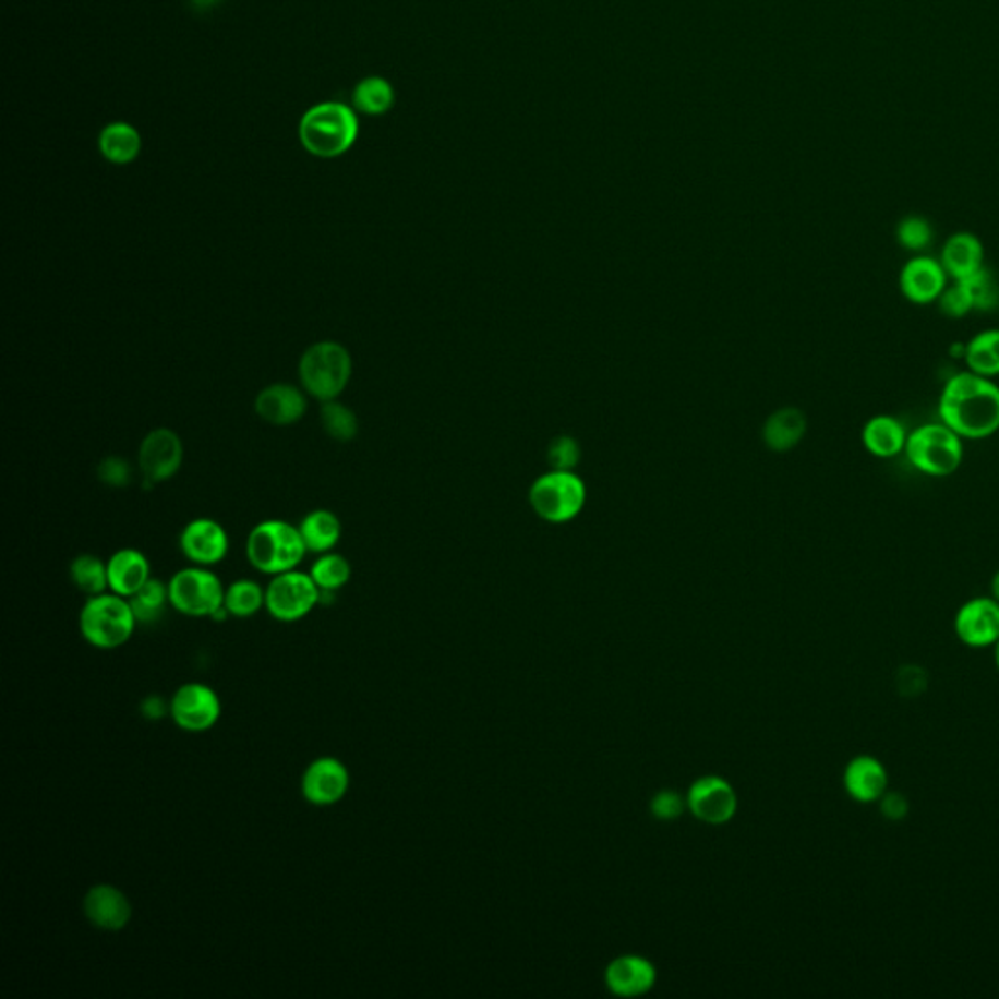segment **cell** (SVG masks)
<instances>
[{
  "mask_svg": "<svg viewBox=\"0 0 999 999\" xmlns=\"http://www.w3.org/2000/svg\"><path fill=\"white\" fill-rule=\"evenodd\" d=\"M939 418L961 437H990L999 430L998 385L972 371L956 373L944 383Z\"/></svg>",
  "mask_w": 999,
  "mask_h": 999,
  "instance_id": "1",
  "label": "cell"
},
{
  "mask_svg": "<svg viewBox=\"0 0 999 999\" xmlns=\"http://www.w3.org/2000/svg\"><path fill=\"white\" fill-rule=\"evenodd\" d=\"M360 135L356 110L342 103L316 104L299 121V140L306 153L318 158L342 157Z\"/></svg>",
  "mask_w": 999,
  "mask_h": 999,
  "instance_id": "2",
  "label": "cell"
},
{
  "mask_svg": "<svg viewBox=\"0 0 999 999\" xmlns=\"http://www.w3.org/2000/svg\"><path fill=\"white\" fill-rule=\"evenodd\" d=\"M306 553L309 551L299 528L284 519L260 521L246 539L250 565L269 576L296 570Z\"/></svg>",
  "mask_w": 999,
  "mask_h": 999,
  "instance_id": "3",
  "label": "cell"
},
{
  "mask_svg": "<svg viewBox=\"0 0 999 999\" xmlns=\"http://www.w3.org/2000/svg\"><path fill=\"white\" fill-rule=\"evenodd\" d=\"M79 627L83 639L94 648L113 650L133 637L137 617L128 598L113 592L88 598L81 610Z\"/></svg>",
  "mask_w": 999,
  "mask_h": 999,
  "instance_id": "4",
  "label": "cell"
},
{
  "mask_svg": "<svg viewBox=\"0 0 999 999\" xmlns=\"http://www.w3.org/2000/svg\"><path fill=\"white\" fill-rule=\"evenodd\" d=\"M352 377L350 352L338 342H316L299 361V380L306 395L321 402L336 400Z\"/></svg>",
  "mask_w": 999,
  "mask_h": 999,
  "instance_id": "5",
  "label": "cell"
},
{
  "mask_svg": "<svg viewBox=\"0 0 999 999\" xmlns=\"http://www.w3.org/2000/svg\"><path fill=\"white\" fill-rule=\"evenodd\" d=\"M963 437L944 426L943 422H931L916 428L907 434V461L917 471L929 477H949L963 464Z\"/></svg>",
  "mask_w": 999,
  "mask_h": 999,
  "instance_id": "6",
  "label": "cell"
},
{
  "mask_svg": "<svg viewBox=\"0 0 999 999\" xmlns=\"http://www.w3.org/2000/svg\"><path fill=\"white\" fill-rule=\"evenodd\" d=\"M170 605L185 617H214L225 603V588L207 566L178 570L168 582Z\"/></svg>",
  "mask_w": 999,
  "mask_h": 999,
  "instance_id": "7",
  "label": "cell"
},
{
  "mask_svg": "<svg viewBox=\"0 0 999 999\" xmlns=\"http://www.w3.org/2000/svg\"><path fill=\"white\" fill-rule=\"evenodd\" d=\"M531 506L551 523L576 518L586 502V489L570 471H553L541 477L529 492Z\"/></svg>",
  "mask_w": 999,
  "mask_h": 999,
  "instance_id": "8",
  "label": "cell"
},
{
  "mask_svg": "<svg viewBox=\"0 0 999 999\" xmlns=\"http://www.w3.org/2000/svg\"><path fill=\"white\" fill-rule=\"evenodd\" d=\"M321 602V588L311 574L289 570L272 576L266 588V610L274 619L296 623L306 617Z\"/></svg>",
  "mask_w": 999,
  "mask_h": 999,
  "instance_id": "9",
  "label": "cell"
},
{
  "mask_svg": "<svg viewBox=\"0 0 999 999\" xmlns=\"http://www.w3.org/2000/svg\"><path fill=\"white\" fill-rule=\"evenodd\" d=\"M172 721L185 732H205L214 729L221 719V699L209 685H180L170 701Z\"/></svg>",
  "mask_w": 999,
  "mask_h": 999,
  "instance_id": "10",
  "label": "cell"
},
{
  "mask_svg": "<svg viewBox=\"0 0 999 999\" xmlns=\"http://www.w3.org/2000/svg\"><path fill=\"white\" fill-rule=\"evenodd\" d=\"M184 459V447L177 432L158 428L145 435L140 447V467L148 486L168 481L177 474Z\"/></svg>",
  "mask_w": 999,
  "mask_h": 999,
  "instance_id": "11",
  "label": "cell"
},
{
  "mask_svg": "<svg viewBox=\"0 0 999 999\" xmlns=\"http://www.w3.org/2000/svg\"><path fill=\"white\" fill-rule=\"evenodd\" d=\"M350 789V771L340 759L324 756L306 766L301 779V793L306 803L333 806L340 803Z\"/></svg>",
  "mask_w": 999,
  "mask_h": 999,
  "instance_id": "12",
  "label": "cell"
},
{
  "mask_svg": "<svg viewBox=\"0 0 999 999\" xmlns=\"http://www.w3.org/2000/svg\"><path fill=\"white\" fill-rule=\"evenodd\" d=\"M954 633L964 647H994L999 640V603L991 595L963 603L954 615Z\"/></svg>",
  "mask_w": 999,
  "mask_h": 999,
  "instance_id": "13",
  "label": "cell"
},
{
  "mask_svg": "<svg viewBox=\"0 0 999 999\" xmlns=\"http://www.w3.org/2000/svg\"><path fill=\"white\" fill-rule=\"evenodd\" d=\"M180 551L194 565L209 568L229 553V535L215 519H192L180 533Z\"/></svg>",
  "mask_w": 999,
  "mask_h": 999,
  "instance_id": "14",
  "label": "cell"
},
{
  "mask_svg": "<svg viewBox=\"0 0 999 999\" xmlns=\"http://www.w3.org/2000/svg\"><path fill=\"white\" fill-rule=\"evenodd\" d=\"M687 806L699 820L707 823H724L736 813V793L729 781L721 778H703L695 781L687 795Z\"/></svg>",
  "mask_w": 999,
  "mask_h": 999,
  "instance_id": "15",
  "label": "cell"
},
{
  "mask_svg": "<svg viewBox=\"0 0 999 999\" xmlns=\"http://www.w3.org/2000/svg\"><path fill=\"white\" fill-rule=\"evenodd\" d=\"M947 278L949 276L939 260L916 256L907 260L900 272V291L916 305H929L943 293Z\"/></svg>",
  "mask_w": 999,
  "mask_h": 999,
  "instance_id": "16",
  "label": "cell"
},
{
  "mask_svg": "<svg viewBox=\"0 0 999 999\" xmlns=\"http://www.w3.org/2000/svg\"><path fill=\"white\" fill-rule=\"evenodd\" d=\"M843 786L855 803L872 805L889 791V771L879 758L860 754L845 766Z\"/></svg>",
  "mask_w": 999,
  "mask_h": 999,
  "instance_id": "17",
  "label": "cell"
},
{
  "mask_svg": "<svg viewBox=\"0 0 999 999\" xmlns=\"http://www.w3.org/2000/svg\"><path fill=\"white\" fill-rule=\"evenodd\" d=\"M84 916L103 931H120L130 924L131 902L111 884H96L83 900Z\"/></svg>",
  "mask_w": 999,
  "mask_h": 999,
  "instance_id": "18",
  "label": "cell"
},
{
  "mask_svg": "<svg viewBox=\"0 0 999 999\" xmlns=\"http://www.w3.org/2000/svg\"><path fill=\"white\" fill-rule=\"evenodd\" d=\"M306 407L305 393L289 383H274L256 397L258 417L274 426L296 424L305 417Z\"/></svg>",
  "mask_w": 999,
  "mask_h": 999,
  "instance_id": "19",
  "label": "cell"
},
{
  "mask_svg": "<svg viewBox=\"0 0 999 999\" xmlns=\"http://www.w3.org/2000/svg\"><path fill=\"white\" fill-rule=\"evenodd\" d=\"M605 982L615 996L621 998H637L647 994L654 982H657V971L652 963H648L642 956L635 954H625L615 959L607 966L605 972Z\"/></svg>",
  "mask_w": 999,
  "mask_h": 999,
  "instance_id": "20",
  "label": "cell"
},
{
  "mask_svg": "<svg viewBox=\"0 0 999 999\" xmlns=\"http://www.w3.org/2000/svg\"><path fill=\"white\" fill-rule=\"evenodd\" d=\"M941 266L953 281L971 278L978 269L984 268V246L980 239L972 232H954L941 250Z\"/></svg>",
  "mask_w": 999,
  "mask_h": 999,
  "instance_id": "21",
  "label": "cell"
},
{
  "mask_svg": "<svg viewBox=\"0 0 999 999\" xmlns=\"http://www.w3.org/2000/svg\"><path fill=\"white\" fill-rule=\"evenodd\" d=\"M151 580V565L147 556L137 549H120L108 561L110 592L131 598Z\"/></svg>",
  "mask_w": 999,
  "mask_h": 999,
  "instance_id": "22",
  "label": "cell"
},
{
  "mask_svg": "<svg viewBox=\"0 0 999 999\" xmlns=\"http://www.w3.org/2000/svg\"><path fill=\"white\" fill-rule=\"evenodd\" d=\"M860 437L870 455L880 457V459H889L904 452L907 434L906 428L902 426L900 420L880 414V417L870 418L863 428Z\"/></svg>",
  "mask_w": 999,
  "mask_h": 999,
  "instance_id": "23",
  "label": "cell"
},
{
  "mask_svg": "<svg viewBox=\"0 0 999 999\" xmlns=\"http://www.w3.org/2000/svg\"><path fill=\"white\" fill-rule=\"evenodd\" d=\"M103 157L111 165H130L140 157L143 141L140 131L125 121L108 123L98 137Z\"/></svg>",
  "mask_w": 999,
  "mask_h": 999,
  "instance_id": "24",
  "label": "cell"
},
{
  "mask_svg": "<svg viewBox=\"0 0 999 999\" xmlns=\"http://www.w3.org/2000/svg\"><path fill=\"white\" fill-rule=\"evenodd\" d=\"M299 531L305 541L306 551L324 555L330 553L334 546L338 545L342 537V523L333 511L328 509H315L306 514L303 521L299 523Z\"/></svg>",
  "mask_w": 999,
  "mask_h": 999,
  "instance_id": "25",
  "label": "cell"
},
{
  "mask_svg": "<svg viewBox=\"0 0 999 999\" xmlns=\"http://www.w3.org/2000/svg\"><path fill=\"white\" fill-rule=\"evenodd\" d=\"M806 432V418L796 408H783L771 414L763 428L766 444L775 452H786L795 447Z\"/></svg>",
  "mask_w": 999,
  "mask_h": 999,
  "instance_id": "26",
  "label": "cell"
},
{
  "mask_svg": "<svg viewBox=\"0 0 999 999\" xmlns=\"http://www.w3.org/2000/svg\"><path fill=\"white\" fill-rule=\"evenodd\" d=\"M964 361L968 371L982 377L999 375V328L982 330L964 348Z\"/></svg>",
  "mask_w": 999,
  "mask_h": 999,
  "instance_id": "27",
  "label": "cell"
},
{
  "mask_svg": "<svg viewBox=\"0 0 999 999\" xmlns=\"http://www.w3.org/2000/svg\"><path fill=\"white\" fill-rule=\"evenodd\" d=\"M353 110L365 116H383L395 106V88L383 76H368L356 84L352 94Z\"/></svg>",
  "mask_w": 999,
  "mask_h": 999,
  "instance_id": "28",
  "label": "cell"
},
{
  "mask_svg": "<svg viewBox=\"0 0 999 999\" xmlns=\"http://www.w3.org/2000/svg\"><path fill=\"white\" fill-rule=\"evenodd\" d=\"M225 610L231 617L246 619L266 607V590L254 580L242 578L225 588Z\"/></svg>",
  "mask_w": 999,
  "mask_h": 999,
  "instance_id": "29",
  "label": "cell"
},
{
  "mask_svg": "<svg viewBox=\"0 0 999 999\" xmlns=\"http://www.w3.org/2000/svg\"><path fill=\"white\" fill-rule=\"evenodd\" d=\"M131 603V610L137 617L141 625H155L170 605V595H168V583L157 578H151L140 592L133 593L128 598Z\"/></svg>",
  "mask_w": 999,
  "mask_h": 999,
  "instance_id": "30",
  "label": "cell"
},
{
  "mask_svg": "<svg viewBox=\"0 0 999 999\" xmlns=\"http://www.w3.org/2000/svg\"><path fill=\"white\" fill-rule=\"evenodd\" d=\"M69 574H71V582L74 583V588L86 593L88 598L110 590V582H108V563H104L103 558H98V556H76L73 563H71Z\"/></svg>",
  "mask_w": 999,
  "mask_h": 999,
  "instance_id": "31",
  "label": "cell"
},
{
  "mask_svg": "<svg viewBox=\"0 0 999 999\" xmlns=\"http://www.w3.org/2000/svg\"><path fill=\"white\" fill-rule=\"evenodd\" d=\"M309 574L313 576V580L321 588V592L334 593L350 582L352 566L348 563V558H344L342 555H336L330 551V553H324V555L316 558Z\"/></svg>",
  "mask_w": 999,
  "mask_h": 999,
  "instance_id": "32",
  "label": "cell"
},
{
  "mask_svg": "<svg viewBox=\"0 0 999 999\" xmlns=\"http://www.w3.org/2000/svg\"><path fill=\"white\" fill-rule=\"evenodd\" d=\"M321 422H323L324 432L338 442H350L360 430L358 417L353 414L352 408L346 407L338 400L324 402L323 410H321Z\"/></svg>",
  "mask_w": 999,
  "mask_h": 999,
  "instance_id": "33",
  "label": "cell"
},
{
  "mask_svg": "<svg viewBox=\"0 0 999 999\" xmlns=\"http://www.w3.org/2000/svg\"><path fill=\"white\" fill-rule=\"evenodd\" d=\"M968 293L972 297V303H974V311H994L998 309L999 305V284L998 279L994 278L990 269L982 268L971 276V278L961 279Z\"/></svg>",
  "mask_w": 999,
  "mask_h": 999,
  "instance_id": "34",
  "label": "cell"
},
{
  "mask_svg": "<svg viewBox=\"0 0 999 999\" xmlns=\"http://www.w3.org/2000/svg\"><path fill=\"white\" fill-rule=\"evenodd\" d=\"M896 239L902 249L922 252L934 241V231L927 219L919 215H910L898 222Z\"/></svg>",
  "mask_w": 999,
  "mask_h": 999,
  "instance_id": "35",
  "label": "cell"
},
{
  "mask_svg": "<svg viewBox=\"0 0 999 999\" xmlns=\"http://www.w3.org/2000/svg\"><path fill=\"white\" fill-rule=\"evenodd\" d=\"M937 305L949 318H963L974 311L971 293L963 281H954L953 286L944 287L943 293L937 299Z\"/></svg>",
  "mask_w": 999,
  "mask_h": 999,
  "instance_id": "36",
  "label": "cell"
},
{
  "mask_svg": "<svg viewBox=\"0 0 999 999\" xmlns=\"http://www.w3.org/2000/svg\"><path fill=\"white\" fill-rule=\"evenodd\" d=\"M580 459V449L573 437H556L549 447V461L555 471H570Z\"/></svg>",
  "mask_w": 999,
  "mask_h": 999,
  "instance_id": "37",
  "label": "cell"
},
{
  "mask_svg": "<svg viewBox=\"0 0 999 999\" xmlns=\"http://www.w3.org/2000/svg\"><path fill=\"white\" fill-rule=\"evenodd\" d=\"M131 477L133 472H131L130 464L121 457H106L103 464L98 465V479L108 486H116V489L125 486L130 484Z\"/></svg>",
  "mask_w": 999,
  "mask_h": 999,
  "instance_id": "38",
  "label": "cell"
},
{
  "mask_svg": "<svg viewBox=\"0 0 999 999\" xmlns=\"http://www.w3.org/2000/svg\"><path fill=\"white\" fill-rule=\"evenodd\" d=\"M684 810V803L682 798L676 793L672 791H664V793H658L652 801V815L660 818V820H674L677 816L682 815Z\"/></svg>",
  "mask_w": 999,
  "mask_h": 999,
  "instance_id": "39",
  "label": "cell"
},
{
  "mask_svg": "<svg viewBox=\"0 0 999 999\" xmlns=\"http://www.w3.org/2000/svg\"><path fill=\"white\" fill-rule=\"evenodd\" d=\"M879 805L882 816L892 822L906 818L907 810H910L906 796L900 795L896 791H887L884 795L880 796Z\"/></svg>",
  "mask_w": 999,
  "mask_h": 999,
  "instance_id": "40",
  "label": "cell"
},
{
  "mask_svg": "<svg viewBox=\"0 0 999 999\" xmlns=\"http://www.w3.org/2000/svg\"><path fill=\"white\" fill-rule=\"evenodd\" d=\"M898 687L906 695H916L926 689V672L919 667H904L898 674Z\"/></svg>",
  "mask_w": 999,
  "mask_h": 999,
  "instance_id": "41",
  "label": "cell"
},
{
  "mask_svg": "<svg viewBox=\"0 0 999 999\" xmlns=\"http://www.w3.org/2000/svg\"><path fill=\"white\" fill-rule=\"evenodd\" d=\"M990 592L991 598H994V600L999 603V570L998 573L994 574V578H991Z\"/></svg>",
  "mask_w": 999,
  "mask_h": 999,
  "instance_id": "42",
  "label": "cell"
},
{
  "mask_svg": "<svg viewBox=\"0 0 999 999\" xmlns=\"http://www.w3.org/2000/svg\"><path fill=\"white\" fill-rule=\"evenodd\" d=\"M994 660H996V666H998L999 672V640L994 645Z\"/></svg>",
  "mask_w": 999,
  "mask_h": 999,
  "instance_id": "43",
  "label": "cell"
}]
</instances>
